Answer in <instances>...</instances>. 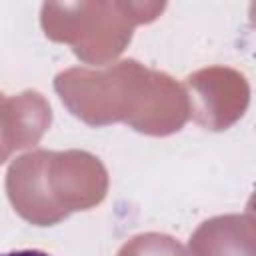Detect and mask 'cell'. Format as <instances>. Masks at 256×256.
Listing matches in <instances>:
<instances>
[{"label":"cell","instance_id":"1","mask_svg":"<svg viewBox=\"0 0 256 256\" xmlns=\"http://www.w3.org/2000/svg\"><path fill=\"white\" fill-rule=\"evenodd\" d=\"M0 256H50V254L42 250H14V252H6Z\"/></svg>","mask_w":256,"mask_h":256}]
</instances>
